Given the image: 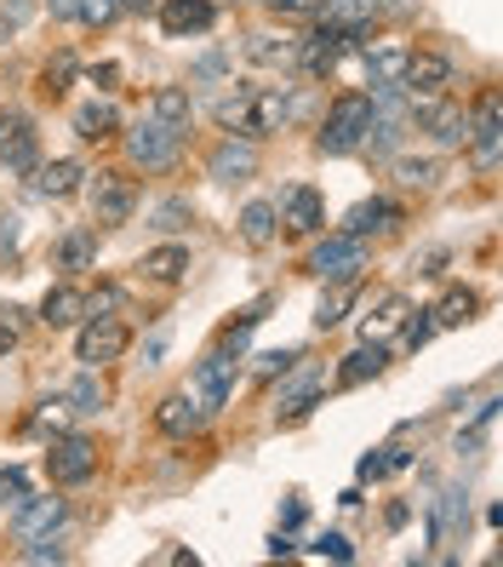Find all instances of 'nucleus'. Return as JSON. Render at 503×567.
Returning <instances> with one entry per match:
<instances>
[{
  "mask_svg": "<svg viewBox=\"0 0 503 567\" xmlns=\"http://www.w3.org/2000/svg\"><path fill=\"white\" fill-rule=\"evenodd\" d=\"M178 144H184V132L160 126V121H144V126H132V132H126V155L138 161L144 173H166V166L178 161Z\"/></svg>",
  "mask_w": 503,
  "mask_h": 567,
  "instance_id": "nucleus-9",
  "label": "nucleus"
},
{
  "mask_svg": "<svg viewBox=\"0 0 503 567\" xmlns=\"http://www.w3.org/2000/svg\"><path fill=\"white\" fill-rule=\"evenodd\" d=\"M132 350V327L120 321V316H92L81 332H75V361L81 367H109V361H120Z\"/></svg>",
  "mask_w": 503,
  "mask_h": 567,
  "instance_id": "nucleus-3",
  "label": "nucleus"
},
{
  "mask_svg": "<svg viewBox=\"0 0 503 567\" xmlns=\"http://www.w3.org/2000/svg\"><path fill=\"white\" fill-rule=\"evenodd\" d=\"M366 121H373V92H338V97H332V110H326V121H321L315 150H321V155H349V150H360Z\"/></svg>",
  "mask_w": 503,
  "mask_h": 567,
  "instance_id": "nucleus-2",
  "label": "nucleus"
},
{
  "mask_svg": "<svg viewBox=\"0 0 503 567\" xmlns=\"http://www.w3.org/2000/svg\"><path fill=\"white\" fill-rule=\"evenodd\" d=\"M138 270H144V281H160V287H172V281H184V276H189V247H178V241H166V247H149V252L138 258Z\"/></svg>",
  "mask_w": 503,
  "mask_h": 567,
  "instance_id": "nucleus-23",
  "label": "nucleus"
},
{
  "mask_svg": "<svg viewBox=\"0 0 503 567\" xmlns=\"http://www.w3.org/2000/svg\"><path fill=\"white\" fill-rule=\"evenodd\" d=\"M149 121L172 126V132H189V121H195V97H189V86H160V92L149 97Z\"/></svg>",
  "mask_w": 503,
  "mask_h": 567,
  "instance_id": "nucleus-26",
  "label": "nucleus"
},
{
  "mask_svg": "<svg viewBox=\"0 0 503 567\" xmlns=\"http://www.w3.org/2000/svg\"><path fill=\"white\" fill-rule=\"evenodd\" d=\"M355 298H360V281H326V298H321V310H315V327L332 332V327L344 321V310L355 305Z\"/></svg>",
  "mask_w": 503,
  "mask_h": 567,
  "instance_id": "nucleus-33",
  "label": "nucleus"
},
{
  "mask_svg": "<svg viewBox=\"0 0 503 567\" xmlns=\"http://www.w3.org/2000/svg\"><path fill=\"white\" fill-rule=\"evenodd\" d=\"M0 493H12V505L23 498V471H0Z\"/></svg>",
  "mask_w": 503,
  "mask_h": 567,
  "instance_id": "nucleus-48",
  "label": "nucleus"
},
{
  "mask_svg": "<svg viewBox=\"0 0 503 567\" xmlns=\"http://www.w3.org/2000/svg\"><path fill=\"white\" fill-rule=\"evenodd\" d=\"M384 367H389L384 339H366L360 350H349V355H344V367H338V384H344V390H355V384H366V379H378Z\"/></svg>",
  "mask_w": 503,
  "mask_h": 567,
  "instance_id": "nucleus-24",
  "label": "nucleus"
},
{
  "mask_svg": "<svg viewBox=\"0 0 503 567\" xmlns=\"http://www.w3.org/2000/svg\"><path fill=\"white\" fill-rule=\"evenodd\" d=\"M326 395V379L321 373H304V379H292L281 395H275V424H297V419H310L315 402Z\"/></svg>",
  "mask_w": 503,
  "mask_h": 567,
  "instance_id": "nucleus-20",
  "label": "nucleus"
},
{
  "mask_svg": "<svg viewBox=\"0 0 503 567\" xmlns=\"http://www.w3.org/2000/svg\"><path fill=\"white\" fill-rule=\"evenodd\" d=\"M81 316H86V292H81L75 281L46 287V298H41V327L63 332V327H81Z\"/></svg>",
  "mask_w": 503,
  "mask_h": 567,
  "instance_id": "nucleus-19",
  "label": "nucleus"
},
{
  "mask_svg": "<svg viewBox=\"0 0 503 567\" xmlns=\"http://www.w3.org/2000/svg\"><path fill=\"white\" fill-rule=\"evenodd\" d=\"M86 202H92V218L104 229H120L132 213H138V184H132L126 173H97L86 184Z\"/></svg>",
  "mask_w": 503,
  "mask_h": 567,
  "instance_id": "nucleus-6",
  "label": "nucleus"
},
{
  "mask_svg": "<svg viewBox=\"0 0 503 567\" xmlns=\"http://www.w3.org/2000/svg\"><path fill=\"white\" fill-rule=\"evenodd\" d=\"M184 218H189V202H160L155 207V224L160 229H184Z\"/></svg>",
  "mask_w": 503,
  "mask_h": 567,
  "instance_id": "nucleus-44",
  "label": "nucleus"
},
{
  "mask_svg": "<svg viewBox=\"0 0 503 567\" xmlns=\"http://www.w3.org/2000/svg\"><path fill=\"white\" fill-rule=\"evenodd\" d=\"M120 12H155V0H120Z\"/></svg>",
  "mask_w": 503,
  "mask_h": 567,
  "instance_id": "nucleus-50",
  "label": "nucleus"
},
{
  "mask_svg": "<svg viewBox=\"0 0 503 567\" xmlns=\"http://www.w3.org/2000/svg\"><path fill=\"white\" fill-rule=\"evenodd\" d=\"M412 115L423 132H434L441 144H469V110L452 104V92H434V97H412Z\"/></svg>",
  "mask_w": 503,
  "mask_h": 567,
  "instance_id": "nucleus-12",
  "label": "nucleus"
},
{
  "mask_svg": "<svg viewBox=\"0 0 503 567\" xmlns=\"http://www.w3.org/2000/svg\"><path fill=\"white\" fill-rule=\"evenodd\" d=\"M315 23L344 29L349 41H366V35H373V23H378V0H321Z\"/></svg>",
  "mask_w": 503,
  "mask_h": 567,
  "instance_id": "nucleus-16",
  "label": "nucleus"
},
{
  "mask_svg": "<svg viewBox=\"0 0 503 567\" xmlns=\"http://www.w3.org/2000/svg\"><path fill=\"white\" fill-rule=\"evenodd\" d=\"M429 316H434V327H469V321L481 316V292H475V287H452Z\"/></svg>",
  "mask_w": 503,
  "mask_h": 567,
  "instance_id": "nucleus-29",
  "label": "nucleus"
},
{
  "mask_svg": "<svg viewBox=\"0 0 503 567\" xmlns=\"http://www.w3.org/2000/svg\"><path fill=\"white\" fill-rule=\"evenodd\" d=\"M241 236H247V247H270L275 241V202H247L241 207Z\"/></svg>",
  "mask_w": 503,
  "mask_h": 567,
  "instance_id": "nucleus-34",
  "label": "nucleus"
},
{
  "mask_svg": "<svg viewBox=\"0 0 503 567\" xmlns=\"http://www.w3.org/2000/svg\"><path fill=\"white\" fill-rule=\"evenodd\" d=\"M92 471H97V447L86 436H57L46 447V476L57 487H81V482H92Z\"/></svg>",
  "mask_w": 503,
  "mask_h": 567,
  "instance_id": "nucleus-11",
  "label": "nucleus"
},
{
  "mask_svg": "<svg viewBox=\"0 0 503 567\" xmlns=\"http://www.w3.org/2000/svg\"><path fill=\"white\" fill-rule=\"evenodd\" d=\"M52 264H57V270H70V276H81V270L97 264V241L86 236V229H70V236L52 247Z\"/></svg>",
  "mask_w": 503,
  "mask_h": 567,
  "instance_id": "nucleus-31",
  "label": "nucleus"
},
{
  "mask_svg": "<svg viewBox=\"0 0 503 567\" xmlns=\"http://www.w3.org/2000/svg\"><path fill=\"white\" fill-rule=\"evenodd\" d=\"M29 12H35V0H7V7H0V35L23 29V23H29Z\"/></svg>",
  "mask_w": 503,
  "mask_h": 567,
  "instance_id": "nucleus-41",
  "label": "nucleus"
},
{
  "mask_svg": "<svg viewBox=\"0 0 503 567\" xmlns=\"http://www.w3.org/2000/svg\"><path fill=\"white\" fill-rule=\"evenodd\" d=\"M52 7V18H75V0H46Z\"/></svg>",
  "mask_w": 503,
  "mask_h": 567,
  "instance_id": "nucleus-49",
  "label": "nucleus"
},
{
  "mask_svg": "<svg viewBox=\"0 0 503 567\" xmlns=\"http://www.w3.org/2000/svg\"><path fill=\"white\" fill-rule=\"evenodd\" d=\"M212 121L223 132H241V138H275L292 121V86H234L212 104Z\"/></svg>",
  "mask_w": 503,
  "mask_h": 567,
  "instance_id": "nucleus-1",
  "label": "nucleus"
},
{
  "mask_svg": "<svg viewBox=\"0 0 503 567\" xmlns=\"http://www.w3.org/2000/svg\"><path fill=\"white\" fill-rule=\"evenodd\" d=\"M212 23H218V7H212V0H160V29H166L172 41L207 35Z\"/></svg>",
  "mask_w": 503,
  "mask_h": 567,
  "instance_id": "nucleus-17",
  "label": "nucleus"
},
{
  "mask_svg": "<svg viewBox=\"0 0 503 567\" xmlns=\"http://www.w3.org/2000/svg\"><path fill=\"white\" fill-rule=\"evenodd\" d=\"M310 270L321 281H360L366 270V236H349V229H338V236H326L310 258Z\"/></svg>",
  "mask_w": 503,
  "mask_h": 567,
  "instance_id": "nucleus-8",
  "label": "nucleus"
},
{
  "mask_svg": "<svg viewBox=\"0 0 503 567\" xmlns=\"http://www.w3.org/2000/svg\"><path fill=\"white\" fill-rule=\"evenodd\" d=\"M275 218L286 224V236H315V229L326 224V202H321V189H310V184H292V189L281 195Z\"/></svg>",
  "mask_w": 503,
  "mask_h": 567,
  "instance_id": "nucleus-15",
  "label": "nucleus"
},
{
  "mask_svg": "<svg viewBox=\"0 0 503 567\" xmlns=\"http://www.w3.org/2000/svg\"><path fill=\"white\" fill-rule=\"evenodd\" d=\"M297 52L292 35H247V63H258V70H286Z\"/></svg>",
  "mask_w": 503,
  "mask_h": 567,
  "instance_id": "nucleus-32",
  "label": "nucleus"
},
{
  "mask_svg": "<svg viewBox=\"0 0 503 567\" xmlns=\"http://www.w3.org/2000/svg\"><path fill=\"white\" fill-rule=\"evenodd\" d=\"M497 144H503V104H497V92L486 86L475 115H469V155H475L481 173H492V166H497Z\"/></svg>",
  "mask_w": 503,
  "mask_h": 567,
  "instance_id": "nucleus-10",
  "label": "nucleus"
},
{
  "mask_svg": "<svg viewBox=\"0 0 503 567\" xmlns=\"http://www.w3.org/2000/svg\"><path fill=\"white\" fill-rule=\"evenodd\" d=\"M355 41L344 35V29H326V23H315L310 35H297V52H292V63L304 70L310 81H326L332 70L344 63V52H349Z\"/></svg>",
  "mask_w": 503,
  "mask_h": 567,
  "instance_id": "nucleus-7",
  "label": "nucleus"
},
{
  "mask_svg": "<svg viewBox=\"0 0 503 567\" xmlns=\"http://www.w3.org/2000/svg\"><path fill=\"white\" fill-rule=\"evenodd\" d=\"M315 556H332V561H355V550H349V539H344V533H321V539H315Z\"/></svg>",
  "mask_w": 503,
  "mask_h": 567,
  "instance_id": "nucleus-43",
  "label": "nucleus"
},
{
  "mask_svg": "<svg viewBox=\"0 0 503 567\" xmlns=\"http://www.w3.org/2000/svg\"><path fill=\"white\" fill-rule=\"evenodd\" d=\"M75 75H81V63H75V52L70 47H57L52 58H46V70H41V97H70V86H75Z\"/></svg>",
  "mask_w": 503,
  "mask_h": 567,
  "instance_id": "nucleus-30",
  "label": "nucleus"
},
{
  "mask_svg": "<svg viewBox=\"0 0 503 567\" xmlns=\"http://www.w3.org/2000/svg\"><path fill=\"white\" fill-rule=\"evenodd\" d=\"M234 373H241V350L229 355V344L218 339V350L195 367V379H189V395L200 402V413H218L229 402V390H234Z\"/></svg>",
  "mask_w": 503,
  "mask_h": 567,
  "instance_id": "nucleus-4",
  "label": "nucleus"
},
{
  "mask_svg": "<svg viewBox=\"0 0 503 567\" xmlns=\"http://www.w3.org/2000/svg\"><path fill=\"white\" fill-rule=\"evenodd\" d=\"M29 178H35V195H46V202H63V195L81 189L86 166H81V161H46V166H35Z\"/></svg>",
  "mask_w": 503,
  "mask_h": 567,
  "instance_id": "nucleus-25",
  "label": "nucleus"
},
{
  "mask_svg": "<svg viewBox=\"0 0 503 567\" xmlns=\"http://www.w3.org/2000/svg\"><path fill=\"white\" fill-rule=\"evenodd\" d=\"M120 132V110L109 104V97H92V104L75 110V138L81 144H109Z\"/></svg>",
  "mask_w": 503,
  "mask_h": 567,
  "instance_id": "nucleus-21",
  "label": "nucleus"
},
{
  "mask_svg": "<svg viewBox=\"0 0 503 567\" xmlns=\"http://www.w3.org/2000/svg\"><path fill=\"white\" fill-rule=\"evenodd\" d=\"M75 18L92 23V29H104V23L120 18V0H75Z\"/></svg>",
  "mask_w": 503,
  "mask_h": 567,
  "instance_id": "nucleus-40",
  "label": "nucleus"
},
{
  "mask_svg": "<svg viewBox=\"0 0 503 567\" xmlns=\"http://www.w3.org/2000/svg\"><path fill=\"white\" fill-rule=\"evenodd\" d=\"M434 332H441V327H434V316L429 310H407V321H400V344H407V350H423L429 339H434Z\"/></svg>",
  "mask_w": 503,
  "mask_h": 567,
  "instance_id": "nucleus-39",
  "label": "nucleus"
},
{
  "mask_svg": "<svg viewBox=\"0 0 503 567\" xmlns=\"http://www.w3.org/2000/svg\"><path fill=\"white\" fill-rule=\"evenodd\" d=\"M155 424L166 430V436H178V442H184V436H195V430L207 424V413H200V402H195L189 390H178V395H166V402H160Z\"/></svg>",
  "mask_w": 503,
  "mask_h": 567,
  "instance_id": "nucleus-22",
  "label": "nucleus"
},
{
  "mask_svg": "<svg viewBox=\"0 0 503 567\" xmlns=\"http://www.w3.org/2000/svg\"><path fill=\"white\" fill-rule=\"evenodd\" d=\"M315 7H321V0H270L275 18H315Z\"/></svg>",
  "mask_w": 503,
  "mask_h": 567,
  "instance_id": "nucleus-45",
  "label": "nucleus"
},
{
  "mask_svg": "<svg viewBox=\"0 0 503 567\" xmlns=\"http://www.w3.org/2000/svg\"><path fill=\"white\" fill-rule=\"evenodd\" d=\"M0 166L12 178H29L41 166V138H35V121L23 110H0Z\"/></svg>",
  "mask_w": 503,
  "mask_h": 567,
  "instance_id": "nucleus-5",
  "label": "nucleus"
},
{
  "mask_svg": "<svg viewBox=\"0 0 503 567\" xmlns=\"http://www.w3.org/2000/svg\"><path fill=\"white\" fill-rule=\"evenodd\" d=\"M395 218H400L395 202H360V207L344 218V229H349V236H366V229H389Z\"/></svg>",
  "mask_w": 503,
  "mask_h": 567,
  "instance_id": "nucleus-35",
  "label": "nucleus"
},
{
  "mask_svg": "<svg viewBox=\"0 0 503 567\" xmlns=\"http://www.w3.org/2000/svg\"><path fill=\"white\" fill-rule=\"evenodd\" d=\"M63 413H70V402H46V413H35V430H63Z\"/></svg>",
  "mask_w": 503,
  "mask_h": 567,
  "instance_id": "nucleus-47",
  "label": "nucleus"
},
{
  "mask_svg": "<svg viewBox=\"0 0 503 567\" xmlns=\"http://www.w3.org/2000/svg\"><path fill=\"white\" fill-rule=\"evenodd\" d=\"M297 361H304V350H263L252 373H258L263 384H270V379H286V373H297Z\"/></svg>",
  "mask_w": 503,
  "mask_h": 567,
  "instance_id": "nucleus-38",
  "label": "nucleus"
},
{
  "mask_svg": "<svg viewBox=\"0 0 503 567\" xmlns=\"http://www.w3.org/2000/svg\"><path fill=\"white\" fill-rule=\"evenodd\" d=\"M207 173L218 178V184H247L252 173H258V150H252V138H223L218 150H212V161H207Z\"/></svg>",
  "mask_w": 503,
  "mask_h": 567,
  "instance_id": "nucleus-18",
  "label": "nucleus"
},
{
  "mask_svg": "<svg viewBox=\"0 0 503 567\" xmlns=\"http://www.w3.org/2000/svg\"><path fill=\"white\" fill-rule=\"evenodd\" d=\"M407 41H378L366 47V75H373V86H400V70H407Z\"/></svg>",
  "mask_w": 503,
  "mask_h": 567,
  "instance_id": "nucleus-27",
  "label": "nucleus"
},
{
  "mask_svg": "<svg viewBox=\"0 0 503 567\" xmlns=\"http://www.w3.org/2000/svg\"><path fill=\"white\" fill-rule=\"evenodd\" d=\"M63 516H70V505L63 498H18V516H12V539L29 545V539H46V533L63 527Z\"/></svg>",
  "mask_w": 503,
  "mask_h": 567,
  "instance_id": "nucleus-14",
  "label": "nucleus"
},
{
  "mask_svg": "<svg viewBox=\"0 0 503 567\" xmlns=\"http://www.w3.org/2000/svg\"><path fill=\"white\" fill-rule=\"evenodd\" d=\"M120 310V287H97L86 292V316H115Z\"/></svg>",
  "mask_w": 503,
  "mask_h": 567,
  "instance_id": "nucleus-42",
  "label": "nucleus"
},
{
  "mask_svg": "<svg viewBox=\"0 0 503 567\" xmlns=\"http://www.w3.org/2000/svg\"><path fill=\"white\" fill-rule=\"evenodd\" d=\"M18 350V310H0V361Z\"/></svg>",
  "mask_w": 503,
  "mask_h": 567,
  "instance_id": "nucleus-46",
  "label": "nucleus"
},
{
  "mask_svg": "<svg viewBox=\"0 0 503 567\" xmlns=\"http://www.w3.org/2000/svg\"><path fill=\"white\" fill-rule=\"evenodd\" d=\"M63 402H70V413H104V384L92 379V367L70 384V395H63Z\"/></svg>",
  "mask_w": 503,
  "mask_h": 567,
  "instance_id": "nucleus-37",
  "label": "nucleus"
},
{
  "mask_svg": "<svg viewBox=\"0 0 503 567\" xmlns=\"http://www.w3.org/2000/svg\"><path fill=\"white\" fill-rule=\"evenodd\" d=\"M434 178H441V161L434 155H400L395 161V184H407V189H429Z\"/></svg>",
  "mask_w": 503,
  "mask_h": 567,
  "instance_id": "nucleus-36",
  "label": "nucleus"
},
{
  "mask_svg": "<svg viewBox=\"0 0 503 567\" xmlns=\"http://www.w3.org/2000/svg\"><path fill=\"white\" fill-rule=\"evenodd\" d=\"M400 86H407V97H434V92H452V58H447V52H407V70H400Z\"/></svg>",
  "mask_w": 503,
  "mask_h": 567,
  "instance_id": "nucleus-13",
  "label": "nucleus"
},
{
  "mask_svg": "<svg viewBox=\"0 0 503 567\" xmlns=\"http://www.w3.org/2000/svg\"><path fill=\"white\" fill-rule=\"evenodd\" d=\"M407 292H384L378 298V305L373 310H366V321H360V332H366V339H389V332L400 327V321H407Z\"/></svg>",
  "mask_w": 503,
  "mask_h": 567,
  "instance_id": "nucleus-28",
  "label": "nucleus"
}]
</instances>
